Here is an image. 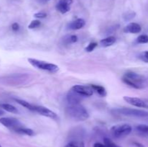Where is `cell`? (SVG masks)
<instances>
[{
  "instance_id": "obj_1",
  "label": "cell",
  "mask_w": 148,
  "mask_h": 147,
  "mask_svg": "<svg viewBox=\"0 0 148 147\" xmlns=\"http://www.w3.org/2000/svg\"><path fill=\"white\" fill-rule=\"evenodd\" d=\"M122 81L127 85L134 89H143L146 86L147 79L143 75L133 71H127L124 74Z\"/></svg>"
},
{
  "instance_id": "obj_2",
  "label": "cell",
  "mask_w": 148,
  "mask_h": 147,
  "mask_svg": "<svg viewBox=\"0 0 148 147\" xmlns=\"http://www.w3.org/2000/svg\"><path fill=\"white\" fill-rule=\"evenodd\" d=\"M65 112L69 118L75 120L85 121L89 118V113L88 110L80 104L70 105L66 108Z\"/></svg>"
},
{
  "instance_id": "obj_3",
  "label": "cell",
  "mask_w": 148,
  "mask_h": 147,
  "mask_svg": "<svg viewBox=\"0 0 148 147\" xmlns=\"http://www.w3.org/2000/svg\"><path fill=\"white\" fill-rule=\"evenodd\" d=\"M30 79V75L27 74H13L1 78V82L11 86L24 84Z\"/></svg>"
},
{
  "instance_id": "obj_4",
  "label": "cell",
  "mask_w": 148,
  "mask_h": 147,
  "mask_svg": "<svg viewBox=\"0 0 148 147\" xmlns=\"http://www.w3.org/2000/svg\"><path fill=\"white\" fill-rule=\"evenodd\" d=\"M27 61L29 62L30 64H31L33 67L36 68V69L46 71H49L52 74L56 73L59 70V68L58 66L53 64V63L44 61L29 58V59H27Z\"/></svg>"
},
{
  "instance_id": "obj_5",
  "label": "cell",
  "mask_w": 148,
  "mask_h": 147,
  "mask_svg": "<svg viewBox=\"0 0 148 147\" xmlns=\"http://www.w3.org/2000/svg\"><path fill=\"white\" fill-rule=\"evenodd\" d=\"M112 111L114 113L125 115V116L137 117V118H146V117H148V112L138 109L123 108H116V109L113 110Z\"/></svg>"
},
{
  "instance_id": "obj_6",
  "label": "cell",
  "mask_w": 148,
  "mask_h": 147,
  "mask_svg": "<svg viewBox=\"0 0 148 147\" xmlns=\"http://www.w3.org/2000/svg\"><path fill=\"white\" fill-rule=\"evenodd\" d=\"M132 130V126L129 124H119L111 128V133L114 138H121L130 134Z\"/></svg>"
},
{
  "instance_id": "obj_7",
  "label": "cell",
  "mask_w": 148,
  "mask_h": 147,
  "mask_svg": "<svg viewBox=\"0 0 148 147\" xmlns=\"http://www.w3.org/2000/svg\"><path fill=\"white\" fill-rule=\"evenodd\" d=\"M0 123L6 128L15 131L17 128L23 127V124L17 119L13 118H0Z\"/></svg>"
},
{
  "instance_id": "obj_8",
  "label": "cell",
  "mask_w": 148,
  "mask_h": 147,
  "mask_svg": "<svg viewBox=\"0 0 148 147\" xmlns=\"http://www.w3.org/2000/svg\"><path fill=\"white\" fill-rule=\"evenodd\" d=\"M124 100L127 103L133 105V106L137 107V108H148V101L145 99H140V98L135 97H128L124 96L123 97Z\"/></svg>"
},
{
  "instance_id": "obj_9",
  "label": "cell",
  "mask_w": 148,
  "mask_h": 147,
  "mask_svg": "<svg viewBox=\"0 0 148 147\" xmlns=\"http://www.w3.org/2000/svg\"><path fill=\"white\" fill-rule=\"evenodd\" d=\"M71 89L82 97L92 96L94 92L90 86H85V85H75V86H72Z\"/></svg>"
},
{
  "instance_id": "obj_10",
  "label": "cell",
  "mask_w": 148,
  "mask_h": 147,
  "mask_svg": "<svg viewBox=\"0 0 148 147\" xmlns=\"http://www.w3.org/2000/svg\"><path fill=\"white\" fill-rule=\"evenodd\" d=\"M34 112H38L43 116L47 117V118H51V119L56 120L58 118L57 115L54 112L46 107L40 106V105H34Z\"/></svg>"
},
{
  "instance_id": "obj_11",
  "label": "cell",
  "mask_w": 148,
  "mask_h": 147,
  "mask_svg": "<svg viewBox=\"0 0 148 147\" xmlns=\"http://www.w3.org/2000/svg\"><path fill=\"white\" fill-rule=\"evenodd\" d=\"M72 2V0H59L56 6V10L62 14H65L70 10V5Z\"/></svg>"
},
{
  "instance_id": "obj_12",
  "label": "cell",
  "mask_w": 148,
  "mask_h": 147,
  "mask_svg": "<svg viewBox=\"0 0 148 147\" xmlns=\"http://www.w3.org/2000/svg\"><path fill=\"white\" fill-rule=\"evenodd\" d=\"M83 97L74 92L73 90H69L66 95V99L69 105H75V104H80L79 102L82 101Z\"/></svg>"
},
{
  "instance_id": "obj_13",
  "label": "cell",
  "mask_w": 148,
  "mask_h": 147,
  "mask_svg": "<svg viewBox=\"0 0 148 147\" xmlns=\"http://www.w3.org/2000/svg\"><path fill=\"white\" fill-rule=\"evenodd\" d=\"M142 30L141 26L139 24L135 22H130V24H127L124 29V31L127 33H133V34H136V33H140Z\"/></svg>"
},
{
  "instance_id": "obj_14",
  "label": "cell",
  "mask_w": 148,
  "mask_h": 147,
  "mask_svg": "<svg viewBox=\"0 0 148 147\" xmlns=\"http://www.w3.org/2000/svg\"><path fill=\"white\" fill-rule=\"evenodd\" d=\"M85 25V20H84L83 19L79 18L74 20V21L71 22L68 24V29L72 30H79V29L82 28Z\"/></svg>"
},
{
  "instance_id": "obj_15",
  "label": "cell",
  "mask_w": 148,
  "mask_h": 147,
  "mask_svg": "<svg viewBox=\"0 0 148 147\" xmlns=\"http://www.w3.org/2000/svg\"><path fill=\"white\" fill-rule=\"evenodd\" d=\"M116 42V37L114 36H108V37H106V38L102 39V40L100 41V45H101L102 47L107 48L111 46L112 45H114Z\"/></svg>"
},
{
  "instance_id": "obj_16",
  "label": "cell",
  "mask_w": 148,
  "mask_h": 147,
  "mask_svg": "<svg viewBox=\"0 0 148 147\" xmlns=\"http://www.w3.org/2000/svg\"><path fill=\"white\" fill-rule=\"evenodd\" d=\"M77 36L75 35H67L62 38V41L65 45H70L75 43L77 41Z\"/></svg>"
},
{
  "instance_id": "obj_17",
  "label": "cell",
  "mask_w": 148,
  "mask_h": 147,
  "mask_svg": "<svg viewBox=\"0 0 148 147\" xmlns=\"http://www.w3.org/2000/svg\"><path fill=\"white\" fill-rule=\"evenodd\" d=\"M14 132L20 134H23V135H29V136H33V135H35L34 131H33L30 128H25V127H20V128H17L14 131Z\"/></svg>"
},
{
  "instance_id": "obj_18",
  "label": "cell",
  "mask_w": 148,
  "mask_h": 147,
  "mask_svg": "<svg viewBox=\"0 0 148 147\" xmlns=\"http://www.w3.org/2000/svg\"><path fill=\"white\" fill-rule=\"evenodd\" d=\"M0 108H1V109L7 111V112H11V113H14V114L18 113V110H17L14 106L10 105V104H7V103L0 104Z\"/></svg>"
},
{
  "instance_id": "obj_19",
  "label": "cell",
  "mask_w": 148,
  "mask_h": 147,
  "mask_svg": "<svg viewBox=\"0 0 148 147\" xmlns=\"http://www.w3.org/2000/svg\"><path fill=\"white\" fill-rule=\"evenodd\" d=\"M90 86L92 87V89H93V91H95L99 95H101V97H106L107 95L106 90L105 88L103 86L101 85H96V84H91Z\"/></svg>"
},
{
  "instance_id": "obj_20",
  "label": "cell",
  "mask_w": 148,
  "mask_h": 147,
  "mask_svg": "<svg viewBox=\"0 0 148 147\" xmlns=\"http://www.w3.org/2000/svg\"><path fill=\"white\" fill-rule=\"evenodd\" d=\"M14 100H15V102H17L19 105H22V106L24 107V108H27L29 110L34 111V105H32V104L27 102V101L23 100V99H14Z\"/></svg>"
},
{
  "instance_id": "obj_21",
  "label": "cell",
  "mask_w": 148,
  "mask_h": 147,
  "mask_svg": "<svg viewBox=\"0 0 148 147\" xmlns=\"http://www.w3.org/2000/svg\"><path fill=\"white\" fill-rule=\"evenodd\" d=\"M136 16V13L134 11H128L123 14V19L125 21H130L134 18Z\"/></svg>"
},
{
  "instance_id": "obj_22",
  "label": "cell",
  "mask_w": 148,
  "mask_h": 147,
  "mask_svg": "<svg viewBox=\"0 0 148 147\" xmlns=\"http://www.w3.org/2000/svg\"><path fill=\"white\" fill-rule=\"evenodd\" d=\"M136 129H137V131H138L139 132L147 134V135H148V125H147L140 124V125H137Z\"/></svg>"
},
{
  "instance_id": "obj_23",
  "label": "cell",
  "mask_w": 148,
  "mask_h": 147,
  "mask_svg": "<svg viewBox=\"0 0 148 147\" xmlns=\"http://www.w3.org/2000/svg\"><path fill=\"white\" fill-rule=\"evenodd\" d=\"M65 147H85V145H84V143L82 141H71Z\"/></svg>"
},
{
  "instance_id": "obj_24",
  "label": "cell",
  "mask_w": 148,
  "mask_h": 147,
  "mask_svg": "<svg viewBox=\"0 0 148 147\" xmlns=\"http://www.w3.org/2000/svg\"><path fill=\"white\" fill-rule=\"evenodd\" d=\"M137 42L138 43H147L148 35H141L137 38Z\"/></svg>"
},
{
  "instance_id": "obj_25",
  "label": "cell",
  "mask_w": 148,
  "mask_h": 147,
  "mask_svg": "<svg viewBox=\"0 0 148 147\" xmlns=\"http://www.w3.org/2000/svg\"><path fill=\"white\" fill-rule=\"evenodd\" d=\"M138 58L140 59V60L143 61V62L148 63V50L142 52V53L139 55Z\"/></svg>"
},
{
  "instance_id": "obj_26",
  "label": "cell",
  "mask_w": 148,
  "mask_h": 147,
  "mask_svg": "<svg viewBox=\"0 0 148 147\" xmlns=\"http://www.w3.org/2000/svg\"><path fill=\"white\" fill-rule=\"evenodd\" d=\"M104 144L106 146V147H121L117 145V144H116L115 143L113 142L111 139L107 138H106L104 139Z\"/></svg>"
},
{
  "instance_id": "obj_27",
  "label": "cell",
  "mask_w": 148,
  "mask_h": 147,
  "mask_svg": "<svg viewBox=\"0 0 148 147\" xmlns=\"http://www.w3.org/2000/svg\"><path fill=\"white\" fill-rule=\"evenodd\" d=\"M40 25V22L38 20H34L30 23V24L28 25L29 29H34L37 28Z\"/></svg>"
},
{
  "instance_id": "obj_28",
  "label": "cell",
  "mask_w": 148,
  "mask_h": 147,
  "mask_svg": "<svg viewBox=\"0 0 148 147\" xmlns=\"http://www.w3.org/2000/svg\"><path fill=\"white\" fill-rule=\"evenodd\" d=\"M97 46H98V44H97L96 43H94V42L93 43H89V45H88V46L85 48V51L92 52V50H94V49L96 48Z\"/></svg>"
},
{
  "instance_id": "obj_29",
  "label": "cell",
  "mask_w": 148,
  "mask_h": 147,
  "mask_svg": "<svg viewBox=\"0 0 148 147\" xmlns=\"http://www.w3.org/2000/svg\"><path fill=\"white\" fill-rule=\"evenodd\" d=\"M46 16H47V14L45 12H37L34 14V17L38 19L45 18V17H46Z\"/></svg>"
},
{
  "instance_id": "obj_30",
  "label": "cell",
  "mask_w": 148,
  "mask_h": 147,
  "mask_svg": "<svg viewBox=\"0 0 148 147\" xmlns=\"http://www.w3.org/2000/svg\"><path fill=\"white\" fill-rule=\"evenodd\" d=\"M11 27H12V30L13 31L16 32V31H18L19 29H20V25H19L18 23L14 22L12 24Z\"/></svg>"
},
{
  "instance_id": "obj_31",
  "label": "cell",
  "mask_w": 148,
  "mask_h": 147,
  "mask_svg": "<svg viewBox=\"0 0 148 147\" xmlns=\"http://www.w3.org/2000/svg\"><path fill=\"white\" fill-rule=\"evenodd\" d=\"M93 147H106V146L105 145V144H101V143H95V144H94Z\"/></svg>"
},
{
  "instance_id": "obj_32",
  "label": "cell",
  "mask_w": 148,
  "mask_h": 147,
  "mask_svg": "<svg viewBox=\"0 0 148 147\" xmlns=\"http://www.w3.org/2000/svg\"><path fill=\"white\" fill-rule=\"evenodd\" d=\"M134 145L137 147H145L144 145L139 142H134Z\"/></svg>"
},
{
  "instance_id": "obj_33",
  "label": "cell",
  "mask_w": 148,
  "mask_h": 147,
  "mask_svg": "<svg viewBox=\"0 0 148 147\" xmlns=\"http://www.w3.org/2000/svg\"><path fill=\"white\" fill-rule=\"evenodd\" d=\"M50 0H38V2L41 3V4H46L48 1H49Z\"/></svg>"
},
{
  "instance_id": "obj_34",
  "label": "cell",
  "mask_w": 148,
  "mask_h": 147,
  "mask_svg": "<svg viewBox=\"0 0 148 147\" xmlns=\"http://www.w3.org/2000/svg\"><path fill=\"white\" fill-rule=\"evenodd\" d=\"M4 114V112L2 110V109H1V108H0V116L3 115Z\"/></svg>"
},
{
  "instance_id": "obj_35",
  "label": "cell",
  "mask_w": 148,
  "mask_h": 147,
  "mask_svg": "<svg viewBox=\"0 0 148 147\" xmlns=\"http://www.w3.org/2000/svg\"><path fill=\"white\" fill-rule=\"evenodd\" d=\"M0 147H1V146H0Z\"/></svg>"
}]
</instances>
